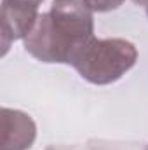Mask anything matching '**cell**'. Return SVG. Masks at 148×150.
I'll return each instance as SVG.
<instances>
[{
  "label": "cell",
  "instance_id": "obj_4",
  "mask_svg": "<svg viewBox=\"0 0 148 150\" xmlns=\"http://www.w3.org/2000/svg\"><path fill=\"white\" fill-rule=\"evenodd\" d=\"M44 0H2V54L11 42L26 38L38 19V7Z\"/></svg>",
  "mask_w": 148,
  "mask_h": 150
},
{
  "label": "cell",
  "instance_id": "obj_3",
  "mask_svg": "<svg viewBox=\"0 0 148 150\" xmlns=\"http://www.w3.org/2000/svg\"><path fill=\"white\" fill-rule=\"evenodd\" d=\"M49 16L58 32L75 47L80 42L94 37L92 9L85 0H52Z\"/></svg>",
  "mask_w": 148,
  "mask_h": 150
},
{
  "label": "cell",
  "instance_id": "obj_6",
  "mask_svg": "<svg viewBox=\"0 0 148 150\" xmlns=\"http://www.w3.org/2000/svg\"><path fill=\"white\" fill-rule=\"evenodd\" d=\"M85 2L92 9V12H108L120 7L125 0H85Z\"/></svg>",
  "mask_w": 148,
  "mask_h": 150
},
{
  "label": "cell",
  "instance_id": "obj_7",
  "mask_svg": "<svg viewBox=\"0 0 148 150\" xmlns=\"http://www.w3.org/2000/svg\"><path fill=\"white\" fill-rule=\"evenodd\" d=\"M134 4H138V5H141V7H145V11H147V14H148V0H134Z\"/></svg>",
  "mask_w": 148,
  "mask_h": 150
},
{
  "label": "cell",
  "instance_id": "obj_1",
  "mask_svg": "<svg viewBox=\"0 0 148 150\" xmlns=\"http://www.w3.org/2000/svg\"><path fill=\"white\" fill-rule=\"evenodd\" d=\"M138 59V49L125 38H96L80 42L70 54L72 65L91 84L106 86L125 75Z\"/></svg>",
  "mask_w": 148,
  "mask_h": 150
},
{
  "label": "cell",
  "instance_id": "obj_2",
  "mask_svg": "<svg viewBox=\"0 0 148 150\" xmlns=\"http://www.w3.org/2000/svg\"><path fill=\"white\" fill-rule=\"evenodd\" d=\"M25 49L28 54L42 63H66L75 45L58 32L49 12L40 14L33 30L25 38Z\"/></svg>",
  "mask_w": 148,
  "mask_h": 150
},
{
  "label": "cell",
  "instance_id": "obj_5",
  "mask_svg": "<svg viewBox=\"0 0 148 150\" xmlns=\"http://www.w3.org/2000/svg\"><path fill=\"white\" fill-rule=\"evenodd\" d=\"M0 126V150H28L37 138L33 119L21 110L2 108Z\"/></svg>",
  "mask_w": 148,
  "mask_h": 150
},
{
  "label": "cell",
  "instance_id": "obj_8",
  "mask_svg": "<svg viewBox=\"0 0 148 150\" xmlns=\"http://www.w3.org/2000/svg\"><path fill=\"white\" fill-rule=\"evenodd\" d=\"M147 150H148V149H147Z\"/></svg>",
  "mask_w": 148,
  "mask_h": 150
}]
</instances>
